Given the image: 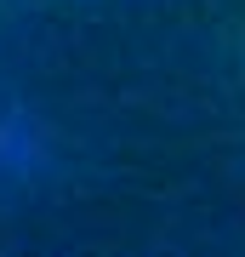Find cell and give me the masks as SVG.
I'll list each match as a JSON object with an SVG mask.
<instances>
[{"mask_svg":"<svg viewBox=\"0 0 245 257\" xmlns=\"http://www.w3.org/2000/svg\"><path fill=\"white\" fill-rule=\"evenodd\" d=\"M29 166H35V132H29V120H0V177H29Z\"/></svg>","mask_w":245,"mask_h":257,"instance_id":"cell-1","label":"cell"}]
</instances>
